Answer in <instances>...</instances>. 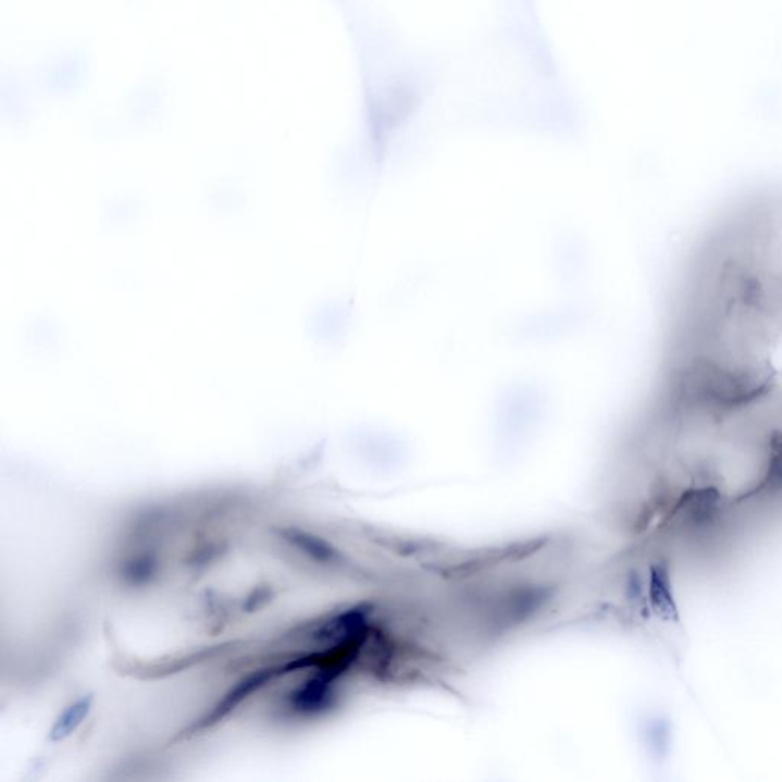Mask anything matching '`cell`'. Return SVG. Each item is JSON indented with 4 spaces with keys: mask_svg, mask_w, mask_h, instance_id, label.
I'll list each match as a JSON object with an SVG mask.
<instances>
[{
    "mask_svg": "<svg viewBox=\"0 0 782 782\" xmlns=\"http://www.w3.org/2000/svg\"><path fill=\"white\" fill-rule=\"evenodd\" d=\"M648 603L653 615L660 621L680 623V608L672 585L671 567L667 561H657L649 567Z\"/></svg>",
    "mask_w": 782,
    "mask_h": 782,
    "instance_id": "cell-2",
    "label": "cell"
},
{
    "mask_svg": "<svg viewBox=\"0 0 782 782\" xmlns=\"http://www.w3.org/2000/svg\"><path fill=\"white\" fill-rule=\"evenodd\" d=\"M319 655L298 657V659L290 660V662L285 665H280V667L266 668V670L256 671L255 674H249L247 679L237 683V685L214 706V709L208 713L206 719L200 720L198 729L210 728L219 723V721L224 720L234 709L239 708L249 695L262 690L271 680L277 679L280 675L289 674V672L303 670V668H311L313 665H319Z\"/></svg>",
    "mask_w": 782,
    "mask_h": 782,
    "instance_id": "cell-1",
    "label": "cell"
},
{
    "mask_svg": "<svg viewBox=\"0 0 782 782\" xmlns=\"http://www.w3.org/2000/svg\"><path fill=\"white\" fill-rule=\"evenodd\" d=\"M278 534L280 536H283L285 542H288L289 544H293L294 547H297V549L305 551L306 555H309V557L315 559V561L331 562L334 561V558L336 557L335 550L332 549L327 543H324L323 539L316 538V536L308 534V532L300 531V529H280Z\"/></svg>",
    "mask_w": 782,
    "mask_h": 782,
    "instance_id": "cell-4",
    "label": "cell"
},
{
    "mask_svg": "<svg viewBox=\"0 0 782 782\" xmlns=\"http://www.w3.org/2000/svg\"><path fill=\"white\" fill-rule=\"evenodd\" d=\"M92 695H85L80 700L67 706V708L60 713L59 719L55 720L54 727H52L51 732H49V740H51V742H62V740L67 738V736L73 734L75 729L80 727L83 720L89 716L90 710H92Z\"/></svg>",
    "mask_w": 782,
    "mask_h": 782,
    "instance_id": "cell-3",
    "label": "cell"
}]
</instances>
